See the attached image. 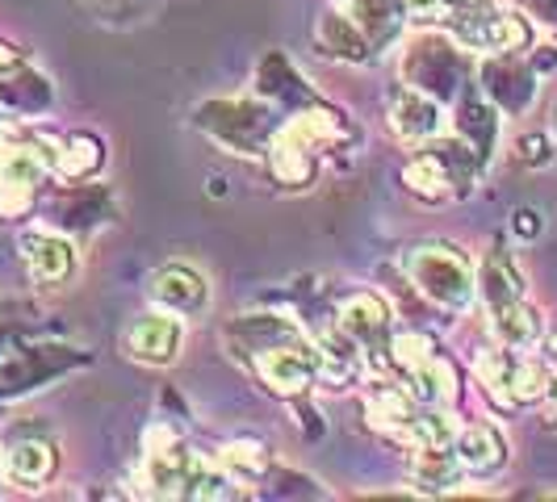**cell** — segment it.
Instances as JSON below:
<instances>
[{"label": "cell", "mask_w": 557, "mask_h": 502, "mask_svg": "<svg viewBox=\"0 0 557 502\" xmlns=\"http://www.w3.org/2000/svg\"><path fill=\"white\" fill-rule=\"evenodd\" d=\"M147 490L160 499H226L231 477L219 474L206 456L185 448H156L147 452Z\"/></svg>", "instance_id": "6da1fadb"}, {"label": "cell", "mask_w": 557, "mask_h": 502, "mask_svg": "<svg viewBox=\"0 0 557 502\" xmlns=\"http://www.w3.org/2000/svg\"><path fill=\"white\" fill-rule=\"evenodd\" d=\"M407 268H411V280H416L419 293H423L428 302H436L441 310H466L474 302L478 280L461 251L441 248V243L416 248Z\"/></svg>", "instance_id": "7a4b0ae2"}, {"label": "cell", "mask_w": 557, "mask_h": 502, "mask_svg": "<svg viewBox=\"0 0 557 502\" xmlns=\"http://www.w3.org/2000/svg\"><path fill=\"white\" fill-rule=\"evenodd\" d=\"M332 139H339L335 113H323V110L302 113L298 122H289L277 139H273L269 164H273V172H277L285 185H307L310 176H314V151L327 147Z\"/></svg>", "instance_id": "3957f363"}, {"label": "cell", "mask_w": 557, "mask_h": 502, "mask_svg": "<svg viewBox=\"0 0 557 502\" xmlns=\"http://www.w3.org/2000/svg\"><path fill=\"white\" fill-rule=\"evenodd\" d=\"M339 331L348 335L361 352V361H369L373 368H382L391 356V310L382 298L373 293H357L339 306Z\"/></svg>", "instance_id": "277c9868"}, {"label": "cell", "mask_w": 557, "mask_h": 502, "mask_svg": "<svg viewBox=\"0 0 557 502\" xmlns=\"http://www.w3.org/2000/svg\"><path fill=\"white\" fill-rule=\"evenodd\" d=\"M453 34L461 47L470 51H482V55H499V51H511L520 42H529V26L511 13H491V9H457V22H453Z\"/></svg>", "instance_id": "5b68a950"}, {"label": "cell", "mask_w": 557, "mask_h": 502, "mask_svg": "<svg viewBox=\"0 0 557 502\" xmlns=\"http://www.w3.org/2000/svg\"><path fill=\"white\" fill-rule=\"evenodd\" d=\"M181 339H185L181 318L164 314V310H151V314H139L135 327L126 331V348L143 364H172L181 352Z\"/></svg>", "instance_id": "8992f818"}, {"label": "cell", "mask_w": 557, "mask_h": 502, "mask_svg": "<svg viewBox=\"0 0 557 502\" xmlns=\"http://www.w3.org/2000/svg\"><path fill=\"white\" fill-rule=\"evenodd\" d=\"M256 373L264 377V386L281 398H294L310 386L314 377V356L307 348H269L256 356Z\"/></svg>", "instance_id": "52a82bcc"}, {"label": "cell", "mask_w": 557, "mask_h": 502, "mask_svg": "<svg viewBox=\"0 0 557 502\" xmlns=\"http://www.w3.org/2000/svg\"><path fill=\"white\" fill-rule=\"evenodd\" d=\"M151 298L176 314H197L206 306V277L189 264H168L151 277Z\"/></svg>", "instance_id": "ba28073f"}, {"label": "cell", "mask_w": 557, "mask_h": 502, "mask_svg": "<svg viewBox=\"0 0 557 502\" xmlns=\"http://www.w3.org/2000/svg\"><path fill=\"white\" fill-rule=\"evenodd\" d=\"M453 452L461 461L466 474H495L503 461H507V444L495 427L478 423V427H466L457 440H453Z\"/></svg>", "instance_id": "9c48e42d"}, {"label": "cell", "mask_w": 557, "mask_h": 502, "mask_svg": "<svg viewBox=\"0 0 557 502\" xmlns=\"http://www.w3.org/2000/svg\"><path fill=\"white\" fill-rule=\"evenodd\" d=\"M411 474H416V486L423 494H448L461 486V461L453 448H411Z\"/></svg>", "instance_id": "30bf717a"}, {"label": "cell", "mask_w": 557, "mask_h": 502, "mask_svg": "<svg viewBox=\"0 0 557 502\" xmlns=\"http://www.w3.org/2000/svg\"><path fill=\"white\" fill-rule=\"evenodd\" d=\"M441 122H445V117H441V105H436L432 97H423V92H403L391 110L394 135L407 142L432 139V135L441 130Z\"/></svg>", "instance_id": "8fae6325"}, {"label": "cell", "mask_w": 557, "mask_h": 502, "mask_svg": "<svg viewBox=\"0 0 557 502\" xmlns=\"http://www.w3.org/2000/svg\"><path fill=\"white\" fill-rule=\"evenodd\" d=\"M47 172V155L29 142H0V189L29 193Z\"/></svg>", "instance_id": "7c38bea8"}, {"label": "cell", "mask_w": 557, "mask_h": 502, "mask_svg": "<svg viewBox=\"0 0 557 502\" xmlns=\"http://www.w3.org/2000/svg\"><path fill=\"white\" fill-rule=\"evenodd\" d=\"M22 251H26V264L29 273H34V280L59 285V280L72 277V248L63 239H55V235H29L26 243H22Z\"/></svg>", "instance_id": "4fadbf2b"}, {"label": "cell", "mask_w": 557, "mask_h": 502, "mask_svg": "<svg viewBox=\"0 0 557 502\" xmlns=\"http://www.w3.org/2000/svg\"><path fill=\"white\" fill-rule=\"evenodd\" d=\"M491 331L503 348H529L541 339V318L524 298H516V302H503L491 310Z\"/></svg>", "instance_id": "5bb4252c"}, {"label": "cell", "mask_w": 557, "mask_h": 502, "mask_svg": "<svg viewBox=\"0 0 557 502\" xmlns=\"http://www.w3.org/2000/svg\"><path fill=\"white\" fill-rule=\"evenodd\" d=\"M361 368V352H357V343L348 339V335H323L319 339V352H314V373H323V381H332V386H344L352 373Z\"/></svg>", "instance_id": "9a60e30c"}, {"label": "cell", "mask_w": 557, "mask_h": 502, "mask_svg": "<svg viewBox=\"0 0 557 502\" xmlns=\"http://www.w3.org/2000/svg\"><path fill=\"white\" fill-rule=\"evenodd\" d=\"M364 411H369V423L377 427V431H391L394 440L403 436V427L416 418V398L403 390H394V386H382V390L369 393V402H364Z\"/></svg>", "instance_id": "2e32d148"}, {"label": "cell", "mask_w": 557, "mask_h": 502, "mask_svg": "<svg viewBox=\"0 0 557 502\" xmlns=\"http://www.w3.org/2000/svg\"><path fill=\"white\" fill-rule=\"evenodd\" d=\"M478 289H482L486 306L495 310V306H503V302H516V298H524V277L516 273V264H511L507 255H486Z\"/></svg>", "instance_id": "e0dca14e"}, {"label": "cell", "mask_w": 557, "mask_h": 502, "mask_svg": "<svg viewBox=\"0 0 557 502\" xmlns=\"http://www.w3.org/2000/svg\"><path fill=\"white\" fill-rule=\"evenodd\" d=\"M55 469V448L42 444V440H22V444L9 448V477L13 481H26V486H38L47 481Z\"/></svg>", "instance_id": "ac0fdd59"}, {"label": "cell", "mask_w": 557, "mask_h": 502, "mask_svg": "<svg viewBox=\"0 0 557 502\" xmlns=\"http://www.w3.org/2000/svg\"><path fill=\"white\" fill-rule=\"evenodd\" d=\"M411 398L416 402H423V406H445L448 398L457 393V386H453V368H448L445 361H423L419 368H411Z\"/></svg>", "instance_id": "d6986e66"}, {"label": "cell", "mask_w": 557, "mask_h": 502, "mask_svg": "<svg viewBox=\"0 0 557 502\" xmlns=\"http://www.w3.org/2000/svg\"><path fill=\"white\" fill-rule=\"evenodd\" d=\"M549 386V368L541 361H516L507 368V402L511 406H524V402H541V393Z\"/></svg>", "instance_id": "ffe728a7"}, {"label": "cell", "mask_w": 557, "mask_h": 502, "mask_svg": "<svg viewBox=\"0 0 557 502\" xmlns=\"http://www.w3.org/2000/svg\"><path fill=\"white\" fill-rule=\"evenodd\" d=\"M398 440L411 448H453V440H457V423H453L448 415H416L407 427H403Z\"/></svg>", "instance_id": "44dd1931"}, {"label": "cell", "mask_w": 557, "mask_h": 502, "mask_svg": "<svg viewBox=\"0 0 557 502\" xmlns=\"http://www.w3.org/2000/svg\"><path fill=\"white\" fill-rule=\"evenodd\" d=\"M507 368H511V356H507V352H478V361H474L478 381H482V390L491 393L499 406H511V402H507Z\"/></svg>", "instance_id": "7402d4cb"}, {"label": "cell", "mask_w": 557, "mask_h": 502, "mask_svg": "<svg viewBox=\"0 0 557 502\" xmlns=\"http://www.w3.org/2000/svg\"><path fill=\"white\" fill-rule=\"evenodd\" d=\"M407 185L423 197H445L448 193V172L441 167L436 155H419L407 164Z\"/></svg>", "instance_id": "603a6c76"}, {"label": "cell", "mask_w": 557, "mask_h": 502, "mask_svg": "<svg viewBox=\"0 0 557 502\" xmlns=\"http://www.w3.org/2000/svg\"><path fill=\"white\" fill-rule=\"evenodd\" d=\"M264 448L260 444H251V440H235V444H226L223 448V465L226 469H235L239 477H256V474H264Z\"/></svg>", "instance_id": "cb8c5ba5"}, {"label": "cell", "mask_w": 557, "mask_h": 502, "mask_svg": "<svg viewBox=\"0 0 557 502\" xmlns=\"http://www.w3.org/2000/svg\"><path fill=\"white\" fill-rule=\"evenodd\" d=\"M391 356H394L398 364H403L407 373H411V368H419L423 361H432V356H436V348H432V339H428V335L403 331V335H398V339L391 343Z\"/></svg>", "instance_id": "d4e9b609"}, {"label": "cell", "mask_w": 557, "mask_h": 502, "mask_svg": "<svg viewBox=\"0 0 557 502\" xmlns=\"http://www.w3.org/2000/svg\"><path fill=\"white\" fill-rule=\"evenodd\" d=\"M97 142L92 139H72L67 142V155H59V167L67 172V176H81V172H88V167H97Z\"/></svg>", "instance_id": "484cf974"}, {"label": "cell", "mask_w": 557, "mask_h": 502, "mask_svg": "<svg viewBox=\"0 0 557 502\" xmlns=\"http://www.w3.org/2000/svg\"><path fill=\"white\" fill-rule=\"evenodd\" d=\"M403 9H407L411 17H441L445 0H403Z\"/></svg>", "instance_id": "4316f807"}, {"label": "cell", "mask_w": 557, "mask_h": 502, "mask_svg": "<svg viewBox=\"0 0 557 502\" xmlns=\"http://www.w3.org/2000/svg\"><path fill=\"white\" fill-rule=\"evenodd\" d=\"M541 402H545V418L557 427V377H549V386H545V393H541Z\"/></svg>", "instance_id": "83f0119b"}, {"label": "cell", "mask_w": 557, "mask_h": 502, "mask_svg": "<svg viewBox=\"0 0 557 502\" xmlns=\"http://www.w3.org/2000/svg\"><path fill=\"white\" fill-rule=\"evenodd\" d=\"M511 226H516V235H536V226H541V223H536V214H532V210H520Z\"/></svg>", "instance_id": "f1b7e54d"}, {"label": "cell", "mask_w": 557, "mask_h": 502, "mask_svg": "<svg viewBox=\"0 0 557 502\" xmlns=\"http://www.w3.org/2000/svg\"><path fill=\"white\" fill-rule=\"evenodd\" d=\"M545 361H549L557 368V331L549 335V339H545Z\"/></svg>", "instance_id": "f546056e"}, {"label": "cell", "mask_w": 557, "mask_h": 502, "mask_svg": "<svg viewBox=\"0 0 557 502\" xmlns=\"http://www.w3.org/2000/svg\"><path fill=\"white\" fill-rule=\"evenodd\" d=\"M445 4H453V9H474V4H486V0H445Z\"/></svg>", "instance_id": "4dcf8cb0"}]
</instances>
